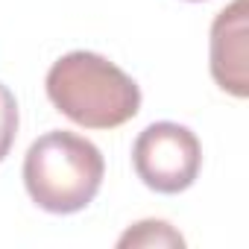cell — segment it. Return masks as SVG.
<instances>
[{"label":"cell","mask_w":249,"mask_h":249,"mask_svg":"<svg viewBox=\"0 0 249 249\" xmlns=\"http://www.w3.org/2000/svg\"><path fill=\"white\" fill-rule=\"evenodd\" d=\"M44 91L59 114L85 129H117L141 111L138 82L91 50H73L56 59L47 71Z\"/></svg>","instance_id":"1"},{"label":"cell","mask_w":249,"mask_h":249,"mask_svg":"<svg viewBox=\"0 0 249 249\" xmlns=\"http://www.w3.org/2000/svg\"><path fill=\"white\" fill-rule=\"evenodd\" d=\"M106 159L88 138L50 129L36 138L24 156V188L47 214H76L94 202L103 188Z\"/></svg>","instance_id":"2"},{"label":"cell","mask_w":249,"mask_h":249,"mask_svg":"<svg viewBox=\"0 0 249 249\" xmlns=\"http://www.w3.org/2000/svg\"><path fill=\"white\" fill-rule=\"evenodd\" d=\"M132 167L150 191L182 194L202 170V144L182 123L159 120L135 138Z\"/></svg>","instance_id":"3"},{"label":"cell","mask_w":249,"mask_h":249,"mask_svg":"<svg viewBox=\"0 0 249 249\" xmlns=\"http://www.w3.org/2000/svg\"><path fill=\"white\" fill-rule=\"evenodd\" d=\"M249 0H231L211 21L208 68L220 91L243 100L249 94Z\"/></svg>","instance_id":"4"},{"label":"cell","mask_w":249,"mask_h":249,"mask_svg":"<svg viewBox=\"0 0 249 249\" xmlns=\"http://www.w3.org/2000/svg\"><path fill=\"white\" fill-rule=\"evenodd\" d=\"M117 246L120 249H135V246H144V249H167V246H185V237L167 223V220H141L135 226H129L117 237Z\"/></svg>","instance_id":"5"},{"label":"cell","mask_w":249,"mask_h":249,"mask_svg":"<svg viewBox=\"0 0 249 249\" xmlns=\"http://www.w3.org/2000/svg\"><path fill=\"white\" fill-rule=\"evenodd\" d=\"M18 100L15 94L0 82V161H3L12 147H15V138H18Z\"/></svg>","instance_id":"6"},{"label":"cell","mask_w":249,"mask_h":249,"mask_svg":"<svg viewBox=\"0 0 249 249\" xmlns=\"http://www.w3.org/2000/svg\"><path fill=\"white\" fill-rule=\"evenodd\" d=\"M188 3H202V0H188Z\"/></svg>","instance_id":"7"}]
</instances>
